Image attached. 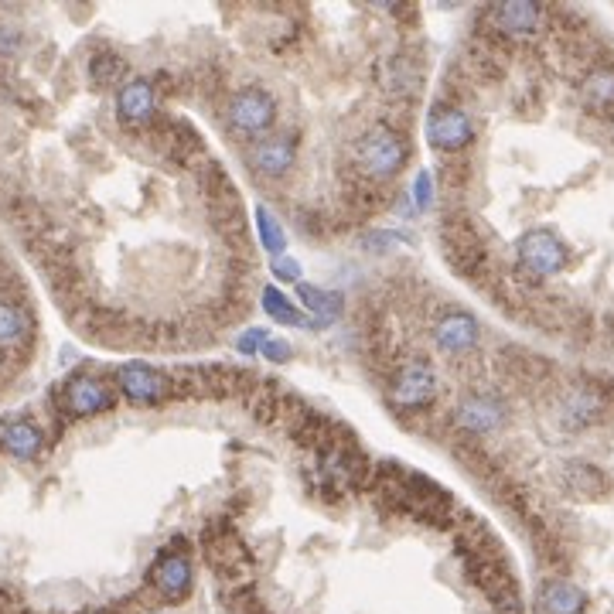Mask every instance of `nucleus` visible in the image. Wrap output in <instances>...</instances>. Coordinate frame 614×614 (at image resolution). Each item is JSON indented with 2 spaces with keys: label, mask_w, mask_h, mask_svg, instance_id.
Segmentation results:
<instances>
[{
  "label": "nucleus",
  "mask_w": 614,
  "mask_h": 614,
  "mask_svg": "<svg viewBox=\"0 0 614 614\" xmlns=\"http://www.w3.org/2000/svg\"><path fill=\"white\" fill-rule=\"evenodd\" d=\"M604 410H608V400H604L601 386H574L570 393H563L557 406V420L567 430H584L594 427L604 417Z\"/></svg>",
  "instance_id": "nucleus-15"
},
{
  "label": "nucleus",
  "mask_w": 614,
  "mask_h": 614,
  "mask_svg": "<svg viewBox=\"0 0 614 614\" xmlns=\"http://www.w3.org/2000/svg\"><path fill=\"white\" fill-rule=\"evenodd\" d=\"M386 400L400 420H406L410 413H417L420 417L423 410L434 406L437 376L423 355H403V359H396V369H393V376H389Z\"/></svg>",
  "instance_id": "nucleus-3"
},
{
  "label": "nucleus",
  "mask_w": 614,
  "mask_h": 614,
  "mask_svg": "<svg viewBox=\"0 0 614 614\" xmlns=\"http://www.w3.org/2000/svg\"><path fill=\"white\" fill-rule=\"evenodd\" d=\"M267 342H270L267 328H250V331H243V338L236 342V348H239V355L253 359L256 352H263V345H267Z\"/></svg>",
  "instance_id": "nucleus-27"
},
{
  "label": "nucleus",
  "mask_w": 614,
  "mask_h": 614,
  "mask_svg": "<svg viewBox=\"0 0 614 614\" xmlns=\"http://www.w3.org/2000/svg\"><path fill=\"white\" fill-rule=\"evenodd\" d=\"M423 130H427L430 147H434V151H444V154H458L475 140V123H471V116L464 113L461 106L441 103V99L430 106L427 127Z\"/></svg>",
  "instance_id": "nucleus-8"
},
{
  "label": "nucleus",
  "mask_w": 614,
  "mask_h": 614,
  "mask_svg": "<svg viewBox=\"0 0 614 614\" xmlns=\"http://www.w3.org/2000/svg\"><path fill=\"white\" fill-rule=\"evenodd\" d=\"M560 488L577 499H601L611 488V478L591 461H567L560 471Z\"/></svg>",
  "instance_id": "nucleus-19"
},
{
  "label": "nucleus",
  "mask_w": 614,
  "mask_h": 614,
  "mask_svg": "<svg viewBox=\"0 0 614 614\" xmlns=\"http://www.w3.org/2000/svg\"><path fill=\"white\" fill-rule=\"evenodd\" d=\"M52 406L58 417L79 420V417H96L116 406V393L106 379L89 376V372H76L62 386L52 389Z\"/></svg>",
  "instance_id": "nucleus-5"
},
{
  "label": "nucleus",
  "mask_w": 614,
  "mask_h": 614,
  "mask_svg": "<svg viewBox=\"0 0 614 614\" xmlns=\"http://www.w3.org/2000/svg\"><path fill=\"white\" fill-rule=\"evenodd\" d=\"M256 226H260V239L263 246L273 253V256H284L287 250V236H284V226L277 222V215H273L267 205H256Z\"/></svg>",
  "instance_id": "nucleus-24"
},
{
  "label": "nucleus",
  "mask_w": 614,
  "mask_h": 614,
  "mask_svg": "<svg viewBox=\"0 0 614 614\" xmlns=\"http://www.w3.org/2000/svg\"><path fill=\"white\" fill-rule=\"evenodd\" d=\"M550 14L543 11L539 4H492L481 11V21H485L488 35L512 41V38H536L543 31V24Z\"/></svg>",
  "instance_id": "nucleus-9"
},
{
  "label": "nucleus",
  "mask_w": 614,
  "mask_h": 614,
  "mask_svg": "<svg viewBox=\"0 0 614 614\" xmlns=\"http://www.w3.org/2000/svg\"><path fill=\"white\" fill-rule=\"evenodd\" d=\"M406 161H410V144H406V134L400 130L386 127V123H376L352 144V168L369 181H389L396 178Z\"/></svg>",
  "instance_id": "nucleus-2"
},
{
  "label": "nucleus",
  "mask_w": 614,
  "mask_h": 614,
  "mask_svg": "<svg viewBox=\"0 0 614 614\" xmlns=\"http://www.w3.org/2000/svg\"><path fill=\"white\" fill-rule=\"evenodd\" d=\"M144 584L157 594L161 604H178L192 594V557H188V539L174 536L168 546L154 557V563L147 567Z\"/></svg>",
  "instance_id": "nucleus-4"
},
{
  "label": "nucleus",
  "mask_w": 614,
  "mask_h": 614,
  "mask_svg": "<svg viewBox=\"0 0 614 614\" xmlns=\"http://www.w3.org/2000/svg\"><path fill=\"white\" fill-rule=\"evenodd\" d=\"M434 338H437V345H441L444 352L468 355L481 338L478 335V321L471 318V314H464V311H451L434 325Z\"/></svg>",
  "instance_id": "nucleus-18"
},
{
  "label": "nucleus",
  "mask_w": 614,
  "mask_h": 614,
  "mask_svg": "<svg viewBox=\"0 0 614 614\" xmlns=\"http://www.w3.org/2000/svg\"><path fill=\"white\" fill-rule=\"evenodd\" d=\"M297 301H301L307 311L318 314L314 321H307V328H314V331H325L328 325H335V318H342V311H345L342 294H331V290H321L311 284H297Z\"/></svg>",
  "instance_id": "nucleus-21"
},
{
  "label": "nucleus",
  "mask_w": 614,
  "mask_h": 614,
  "mask_svg": "<svg viewBox=\"0 0 614 614\" xmlns=\"http://www.w3.org/2000/svg\"><path fill=\"white\" fill-rule=\"evenodd\" d=\"M45 447V430L28 417L0 420V451H7L18 461H35Z\"/></svg>",
  "instance_id": "nucleus-16"
},
{
  "label": "nucleus",
  "mask_w": 614,
  "mask_h": 614,
  "mask_svg": "<svg viewBox=\"0 0 614 614\" xmlns=\"http://www.w3.org/2000/svg\"><path fill=\"white\" fill-rule=\"evenodd\" d=\"M86 72H89V82H93L96 89H110L127 76V62H123L116 52H110V48H99V52L89 58Z\"/></svg>",
  "instance_id": "nucleus-22"
},
{
  "label": "nucleus",
  "mask_w": 614,
  "mask_h": 614,
  "mask_svg": "<svg viewBox=\"0 0 614 614\" xmlns=\"http://www.w3.org/2000/svg\"><path fill=\"white\" fill-rule=\"evenodd\" d=\"M38 321L24 301H0V352L7 355H28L35 345Z\"/></svg>",
  "instance_id": "nucleus-14"
},
{
  "label": "nucleus",
  "mask_w": 614,
  "mask_h": 614,
  "mask_svg": "<svg viewBox=\"0 0 614 614\" xmlns=\"http://www.w3.org/2000/svg\"><path fill=\"white\" fill-rule=\"evenodd\" d=\"M116 386H120V393L127 396L130 403H140V406H157V403H168L178 396L171 372H161L144 362L120 365V369H116Z\"/></svg>",
  "instance_id": "nucleus-7"
},
{
  "label": "nucleus",
  "mask_w": 614,
  "mask_h": 614,
  "mask_svg": "<svg viewBox=\"0 0 614 614\" xmlns=\"http://www.w3.org/2000/svg\"><path fill=\"white\" fill-rule=\"evenodd\" d=\"M263 355H267L270 362H290V355H294V348H290L284 338H270L267 345H263Z\"/></svg>",
  "instance_id": "nucleus-30"
},
{
  "label": "nucleus",
  "mask_w": 614,
  "mask_h": 614,
  "mask_svg": "<svg viewBox=\"0 0 614 614\" xmlns=\"http://www.w3.org/2000/svg\"><path fill=\"white\" fill-rule=\"evenodd\" d=\"M587 594L563 577H550L536 591V614H584Z\"/></svg>",
  "instance_id": "nucleus-17"
},
{
  "label": "nucleus",
  "mask_w": 614,
  "mask_h": 614,
  "mask_svg": "<svg viewBox=\"0 0 614 614\" xmlns=\"http://www.w3.org/2000/svg\"><path fill=\"white\" fill-rule=\"evenodd\" d=\"M406 243H410V236H403V232H365L362 236V246L372 253H386L393 246H406Z\"/></svg>",
  "instance_id": "nucleus-25"
},
{
  "label": "nucleus",
  "mask_w": 614,
  "mask_h": 614,
  "mask_svg": "<svg viewBox=\"0 0 614 614\" xmlns=\"http://www.w3.org/2000/svg\"><path fill=\"white\" fill-rule=\"evenodd\" d=\"M441 181H444V188H464L471 181V164H461V161L444 164Z\"/></svg>",
  "instance_id": "nucleus-28"
},
{
  "label": "nucleus",
  "mask_w": 614,
  "mask_h": 614,
  "mask_svg": "<svg viewBox=\"0 0 614 614\" xmlns=\"http://www.w3.org/2000/svg\"><path fill=\"white\" fill-rule=\"evenodd\" d=\"M505 420H509V410H505V403L495 393H471V396H464L458 403V410H454V423H458L468 437L492 434V430H499Z\"/></svg>",
  "instance_id": "nucleus-11"
},
{
  "label": "nucleus",
  "mask_w": 614,
  "mask_h": 614,
  "mask_svg": "<svg viewBox=\"0 0 614 614\" xmlns=\"http://www.w3.org/2000/svg\"><path fill=\"white\" fill-rule=\"evenodd\" d=\"M116 116L123 127L147 130L157 120V89L151 79H130L116 93Z\"/></svg>",
  "instance_id": "nucleus-12"
},
{
  "label": "nucleus",
  "mask_w": 614,
  "mask_h": 614,
  "mask_svg": "<svg viewBox=\"0 0 614 614\" xmlns=\"http://www.w3.org/2000/svg\"><path fill=\"white\" fill-rule=\"evenodd\" d=\"M263 311H267L273 321H280V325H287V328L307 325V321L301 318V311H297V307L290 304V297L280 294L277 287H267V290H263Z\"/></svg>",
  "instance_id": "nucleus-23"
},
{
  "label": "nucleus",
  "mask_w": 614,
  "mask_h": 614,
  "mask_svg": "<svg viewBox=\"0 0 614 614\" xmlns=\"http://www.w3.org/2000/svg\"><path fill=\"white\" fill-rule=\"evenodd\" d=\"M376 79H379V86L389 93V99H396V103H413V99L420 96V82H423L420 58H413L406 52L379 58Z\"/></svg>",
  "instance_id": "nucleus-10"
},
{
  "label": "nucleus",
  "mask_w": 614,
  "mask_h": 614,
  "mask_svg": "<svg viewBox=\"0 0 614 614\" xmlns=\"http://www.w3.org/2000/svg\"><path fill=\"white\" fill-rule=\"evenodd\" d=\"M273 273H277L284 284H297V280H301V263L290 260V256H277V260H273Z\"/></svg>",
  "instance_id": "nucleus-29"
},
{
  "label": "nucleus",
  "mask_w": 614,
  "mask_h": 614,
  "mask_svg": "<svg viewBox=\"0 0 614 614\" xmlns=\"http://www.w3.org/2000/svg\"><path fill=\"white\" fill-rule=\"evenodd\" d=\"M413 205L417 212H427L434 205V178L430 171H417V181H413Z\"/></svg>",
  "instance_id": "nucleus-26"
},
{
  "label": "nucleus",
  "mask_w": 614,
  "mask_h": 614,
  "mask_svg": "<svg viewBox=\"0 0 614 614\" xmlns=\"http://www.w3.org/2000/svg\"><path fill=\"white\" fill-rule=\"evenodd\" d=\"M580 103L587 113L608 116L614 113V65H594L580 82Z\"/></svg>",
  "instance_id": "nucleus-20"
},
{
  "label": "nucleus",
  "mask_w": 614,
  "mask_h": 614,
  "mask_svg": "<svg viewBox=\"0 0 614 614\" xmlns=\"http://www.w3.org/2000/svg\"><path fill=\"white\" fill-rule=\"evenodd\" d=\"M226 123L232 134H239V137H260L277 123V103H273V96L260 86L236 89V93L226 99Z\"/></svg>",
  "instance_id": "nucleus-6"
},
{
  "label": "nucleus",
  "mask_w": 614,
  "mask_h": 614,
  "mask_svg": "<svg viewBox=\"0 0 614 614\" xmlns=\"http://www.w3.org/2000/svg\"><path fill=\"white\" fill-rule=\"evenodd\" d=\"M246 164L260 174V178H284V174L294 168L297 161V140L294 137H260L253 140L250 147L243 151Z\"/></svg>",
  "instance_id": "nucleus-13"
},
{
  "label": "nucleus",
  "mask_w": 614,
  "mask_h": 614,
  "mask_svg": "<svg viewBox=\"0 0 614 614\" xmlns=\"http://www.w3.org/2000/svg\"><path fill=\"white\" fill-rule=\"evenodd\" d=\"M570 267L567 243L553 229H529L516 243V270L509 273L512 290H536L546 277H557Z\"/></svg>",
  "instance_id": "nucleus-1"
}]
</instances>
